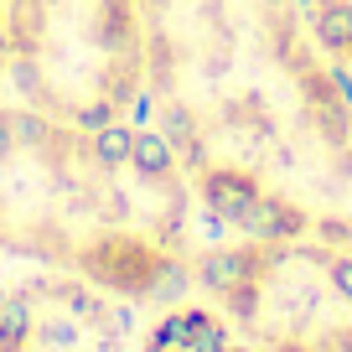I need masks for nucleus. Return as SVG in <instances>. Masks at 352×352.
<instances>
[{
    "label": "nucleus",
    "mask_w": 352,
    "mask_h": 352,
    "mask_svg": "<svg viewBox=\"0 0 352 352\" xmlns=\"http://www.w3.org/2000/svg\"><path fill=\"white\" fill-rule=\"evenodd\" d=\"M161 135L197 202L239 233L321 228L342 192L352 83L300 0H135Z\"/></svg>",
    "instance_id": "obj_1"
},
{
    "label": "nucleus",
    "mask_w": 352,
    "mask_h": 352,
    "mask_svg": "<svg viewBox=\"0 0 352 352\" xmlns=\"http://www.w3.org/2000/svg\"><path fill=\"white\" fill-rule=\"evenodd\" d=\"M197 187L161 124H73L0 104V259L161 296L192 264Z\"/></svg>",
    "instance_id": "obj_2"
},
{
    "label": "nucleus",
    "mask_w": 352,
    "mask_h": 352,
    "mask_svg": "<svg viewBox=\"0 0 352 352\" xmlns=\"http://www.w3.org/2000/svg\"><path fill=\"white\" fill-rule=\"evenodd\" d=\"M6 83L73 124H120L151 94L135 0H6Z\"/></svg>",
    "instance_id": "obj_3"
},
{
    "label": "nucleus",
    "mask_w": 352,
    "mask_h": 352,
    "mask_svg": "<svg viewBox=\"0 0 352 352\" xmlns=\"http://www.w3.org/2000/svg\"><path fill=\"white\" fill-rule=\"evenodd\" d=\"M192 264L249 352H352V243L321 228L239 233Z\"/></svg>",
    "instance_id": "obj_4"
},
{
    "label": "nucleus",
    "mask_w": 352,
    "mask_h": 352,
    "mask_svg": "<svg viewBox=\"0 0 352 352\" xmlns=\"http://www.w3.org/2000/svg\"><path fill=\"white\" fill-rule=\"evenodd\" d=\"M124 296L73 270H32L0 285V352H135Z\"/></svg>",
    "instance_id": "obj_5"
},
{
    "label": "nucleus",
    "mask_w": 352,
    "mask_h": 352,
    "mask_svg": "<svg viewBox=\"0 0 352 352\" xmlns=\"http://www.w3.org/2000/svg\"><path fill=\"white\" fill-rule=\"evenodd\" d=\"M135 352H249V347H243V337L228 327V316H223L212 300L208 306L192 300V306L166 311V316L135 342Z\"/></svg>",
    "instance_id": "obj_6"
},
{
    "label": "nucleus",
    "mask_w": 352,
    "mask_h": 352,
    "mask_svg": "<svg viewBox=\"0 0 352 352\" xmlns=\"http://www.w3.org/2000/svg\"><path fill=\"white\" fill-rule=\"evenodd\" d=\"M300 6H306L311 42L352 83V0H300Z\"/></svg>",
    "instance_id": "obj_7"
},
{
    "label": "nucleus",
    "mask_w": 352,
    "mask_h": 352,
    "mask_svg": "<svg viewBox=\"0 0 352 352\" xmlns=\"http://www.w3.org/2000/svg\"><path fill=\"white\" fill-rule=\"evenodd\" d=\"M321 233L352 243V140H347V171H342V192H337V202H331V212L321 218Z\"/></svg>",
    "instance_id": "obj_8"
},
{
    "label": "nucleus",
    "mask_w": 352,
    "mask_h": 352,
    "mask_svg": "<svg viewBox=\"0 0 352 352\" xmlns=\"http://www.w3.org/2000/svg\"><path fill=\"white\" fill-rule=\"evenodd\" d=\"M6 57L11 52H6V0H0V88H6Z\"/></svg>",
    "instance_id": "obj_9"
}]
</instances>
